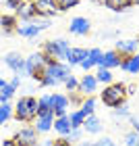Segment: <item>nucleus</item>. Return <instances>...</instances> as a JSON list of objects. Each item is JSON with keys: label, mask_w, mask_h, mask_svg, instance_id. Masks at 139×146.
I'll list each match as a JSON object with an SVG mask.
<instances>
[{"label": "nucleus", "mask_w": 139, "mask_h": 146, "mask_svg": "<svg viewBox=\"0 0 139 146\" xmlns=\"http://www.w3.org/2000/svg\"><path fill=\"white\" fill-rule=\"evenodd\" d=\"M69 75H73L71 73V67L67 63H60V61H56V63H52L46 67V73H44V77L39 79V86L42 88H54V86L58 84H64V79H67Z\"/></svg>", "instance_id": "obj_1"}, {"label": "nucleus", "mask_w": 139, "mask_h": 146, "mask_svg": "<svg viewBox=\"0 0 139 146\" xmlns=\"http://www.w3.org/2000/svg\"><path fill=\"white\" fill-rule=\"evenodd\" d=\"M12 117L21 123H31L37 119V98L33 96H21L15 104Z\"/></svg>", "instance_id": "obj_2"}, {"label": "nucleus", "mask_w": 139, "mask_h": 146, "mask_svg": "<svg viewBox=\"0 0 139 146\" xmlns=\"http://www.w3.org/2000/svg\"><path fill=\"white\" fill-rule=\"evenodd\" d=\"M127 86L125 84H108L106 88L102 90V102L106 104V107H121V104H125V100H127Z\"/></svg>", "instance_id": "obj_3"}, {"label": "nucleus", "mask_w": 139, "mask_h": 146, "mask_svg": "<svg viewBox=\"0 0 139 146\" xmlns=\"http://www.w3.org/2000/svg\"><path fill=\"white\" fill-rule=\"evenodd\" d=\"M46 67H48V65L44 61V52H33V54H29L25 58V75L33 77L35 82H39V79L44 77Z\"/></svg>", "instance_id": "obj_4"}, {"label": "nucleus", "mask_w": 139, "mask_h": 146, "mask_svg": "<svg viewBox=\"0 0 139 146\" xmlns=\"http://www.w3.org/2000/svg\"><path fill=\"white\" fill-rule=\"evenodd\" d=\"M71 50V44H69V40H64V38H56V40H48V42L44 44V48L42 52L46 56H52V58H56V61H67V52Z\"/></svg>", "instance_id": "obj_5"}, {"label": "nucleus", "mask_w": 139, "mask_h": 146, "mask_svg": "<svg viewBox=\"0 0 139 146\" xmlns=\"http://www.w3.org/2000/svg\"><path fill=\"white\" fill-rule=\"evenodd\" d=\"M50 27V19H33V21H29V23H23V25H19L17 27V34L19 36H23V38H37V34L42 29H48Z\"/></svg>", "instance_id": "obj_6"}, {"label": "nucleus", "mask_w": 139, "mask_h": 146, "mask_svg": "<svg viewBox=\"0 0 139 146\" xmlns=\"http://www.w3.org/2000/svg\"><path fill=\"white\" fill-rule=\"evenodd\" d=\"M17 146H37V129L35 127H23L12 136Z\"/></svg>", "instance_id": "obj_7"}, {"label": "nucleus", "mask_w": 139, "mask_h": 146, "mask_svg": "<svg viewBox=\"0 0 139 146\" xmlns=\"http://www.w3.org/2000/svg\"><path fill=\"white\" fill-rule=\"evenodd\" d=\"M4 61H6L9 69L15 73V75H19V77L25 75V58L19 54V52H9V54L4 56Z\"/></svg>", "instance_id": "obj_8"}, {"label": "nucleus", "mask_w": 139, "mask_h": 146, "mask_svg": "<svg viewBox=\"0 0 139 146\" xmlns=\"http://www.w3.org/2000/svg\"><path fill=\"white\" fill-rule=\"evenodd\" d=\"M50 102H52V109H54V119H56V117H64V115H67L69 96L54 92V94H50Z\"/></svg>", "instance_id": "obj_9"}, {"label": "nucleus", "mask_w": 139, "mask_h": 146, "mask_svg": "<svg viewBox=\"0 0 139 146\" xmlns=\"http://www.w3.org/2000/svg\"><path fill=\"white\" fill-rule=\"evenodd\" d=\"M89 29H91L89 19H85V17H75V19H71V25H69V31H71V34H75V36H87Z\"/></svg>", "instance_id": "obj_10"}, {"label": "nucleus", "mask_w": 139, "mask_h": 146, "mask_svg": "<svg viewBox=\"0 0 139 146\" xmlns=\"http://www.w3.org/2000/svg\"><path fill=\"white\" fill-rule=\"evenodd\" d=\"M96 90H98V79H96V75L85 73V75L79 79V92H81L83 96H91Z\"/></svg>", "instance_id": "obj_11"}, {"label": "nucleus", "mask_w": 139, "mask_h": 146, "mask_svg": "<svg viewBox=\"0 0 139 146\" xmlns=\"http://www.w3.org/2000/svg\"><path fill=\"white\" fill-rule=\"evenodd\" d=\"M121 61H123V54L116 50H108L102 54V61L98 67H104V69H114V67H121Z\"/></svg>", "instance_id": "obj_12"}, {"label": "nucleus", "mask_w": 139, "mask_h": 146, "mask_svg": "<svg viewBox=\"0 0 139 146\" xmlns=\"http://www.w3.org/2000/svg\"><path fill=\"white\" fill-rule=\"evenodd\" d=\"M116 52H121V54H137L139 52V40L137 38L116 40Z\"/></svg>", "instance_id": "obj_13"}, {"label": "nucleus", "mask_w": 139, "mask_h": 146, "mask_svg": "<svg viewBox=\"0 0 139 146\" xmlns=\"http://www.w3.org/2000/svg\"><path fill=\"white\" fill-rule=\"evenodd\" d=\"M17 15L21 17V21H23V23H29V21H33V19H39V17H37L35 2H23L21 6H19Z\"/></svg>", "instance_id": "obj_14"}, {"label": "nucleus", "mask_w": 139, "mask_h": 146, "mask_svg": "<svg viewBox=\"0 0 139 146\" xmlns=\"http://www.w3.org/2000/svg\"><path fill=\"white\" fill-rule=\"evenodd\" d=\"M121 69L125 73H139V52L137 54H123V61H121Z\"/></svg>", "instance_id": "obj_15"}, {"label": "nucleus", "mask_w": 139, "mask_h": 146, "mask_svg": "<svg viewBox=\"0 0 139 146\" xmlns=\"http://www.w3.org/2000/svg\"><path fill=\"white\" fill-rule=\"evenodd\" d=\"M35 2V9H37V17L39 19H50L52 15H56V9L52 4V0H33Z\"/></svg>", "instance_id": "obj_16"}, {"label": "nucleus", "mask_w": 139, "mask_h": 146, "mask_svg": "<svg viewBox=\"0 0 139 146\" xmlns=\"http://www.w3.org/2000/svg\"><path fill=\"white\" fill-rule=\"evenodd\" d=\"M37 117H54V109H52V102H50V94L39 96V100H37Z\"/></svg>", "instance_id": "obj_17"}, {"label": "nucleus", "mask_w": 139, "mask_h": 146, "mask_svg": "<svg viewBox=\"0 0 139 146\" xmlns=\"http://www.w3.org/2000/svg\"><path fill=\"white\" fill-rule=\"evenodd\" d=\"M83 58H87V50L85 48H73L67 52V65L69 67H75V65H81Z\"/></svg>", "instance_id": "obj_18"}, {"label": "nucleus", "mask_w": 139, "mask_h": 146, "mask_svg": "<svg viewBox=\"0 0 139 146\" xmlns=\"http://www.w3.org/2000/svg\"><path fill=\"white\" fill-rule=\"evenodd\" d=\"M17 27H19V23H17L15 15H2V17H0V29H2L6 36L17 34Z\"/></svg>", "instance_id": "obj_19"}, {"label": "nucleus", "mask_w": 139, "mask_h": 146, "mask_svg": "<svg viewBox=\"0 0 139 146\" xmlns=\"http://www.w3.org/2000/svg\"><path fill=\"white\" fill-rule=\"evenodd\" d=\"M83 131H87V134H100V131H102V121H100L96 115L85 117V121H83Z\"/></svg>", "instance_id": "obj_20"}, {"label": "nucleus", "mask_w": 139, "mask_h": 146, "mask_svg": "<svg viewBox=\"0 0 139 146\" xmlns=\"http://www.w3.org/2000/svg\"><path fill=\"white\" fill-rule=\"evenodd\" d=\"M54 129H56L60 136H67L69 131L73 129V127H71V121H69V115H64V117H56V119H54Z\"/></svg>", "instance_id": "obj_21"}, {"label": "nucleus", "mask_w": 139, "mask_h": 146, "mask_svg": "<svg viewBox=\"0 0 139 146\" xmlns=\"http://www.w3.org/2000/svg\"><path fill=\"white\" fill-rule=\"evenodd\" d=\"M33 127L37 131H42V134H46V131H50L52 127H54V117H37Z\"/></svg>", "instance_id": "obj_22"}, {"label": "nucleus", "mask_w": 139, "mask_h": 146, "mask_svg": "<svg viewBox=\"0 0 139 146\" xmlns=\"http://www.w3.org/2000/svg\"><path fill=\"white\" fill-rule=\"evenodd\" d=\"M104 6H108L110 11H114V13H123V11H127L129 9V0H104Z\"/></svg>", "instance_id": "obj_23"}, {"label": "nucleus", "mask_w": 139, "mask_h": 146, "mask_svg": "<svg viewBox=\"0 0 139 146\" xmlns=\"http://www.w3.org/2000/svg\"><path fill=\"white\" fill-rule=\"evenodd\" d=\"M12 111H15V107H12L10 102L0 104V127H2V125H4V123L12 117Z\"/></svg>", "instance_id": "obj_24"}, {"label": "nucleus", "mask_w": 139, "mask_h": 146, "mask_svg": "<svg viewBox=\"0 0 139 146\" xmlns=\"http://www.w3.org/2000/svg\"><path fill=\"white\" fill-rule=\"evenodd\" d=\"M69 121H71V127H83V121H85V115H83V111L81 109H77V111H73L71 115H69Z\"/></svg>", "instance_id": "obj_25"}, {"label": "nucleus", "mask_w": 139, "mask_h": 146, "mask_svg": "<svg viewBox=\"0 0 139 146\" xmlns=\"http://www.w3.org/2000/svg\"><path fill=\"white\" fill-rule=\"evenodd\" d=\"M52 4H54V9L58 13H62V11H69L73 6H77L79 0H52Z\"/></svg>", "instance_id": "obj_26"}, {"label": "nucleus", "mask_w": 139, "mask_h": 146, "mask_svg": "<svg viewBox=\"0 0 139 146\" xmlns=\"http://www.w3.org/2000/svg\"><path fill=\"white\" fill-rule=\"evenodd\" d=\"M96 79H98V84H112V73H110V69L98 67V73H96Z\"/></svg>", "instance_id": "obj_27"}, {"label": "nucleus", "mask_w": 139, "mask_h": 146, "mask_svg": "<svg viewBox=\"0 0 139 146\" xmlns=\"http://www.w3.org/2000/svg\"><path fill=\"white\" fill-rule=\"evenodd\" d=\"M81 111H83V115L85 117H89V115H94V111H96V100L91 96H87L83 100V104H81Z\"/></svg>", "instance_id": "obj_28"}, {"label": "nucleus", "mask_w": 139, "mask_h": 146, "mask_svg": "<svg viewBox=\"0 0 139 146\" xmlns=\"http://www.w3.org/2000/svg\"><path fill=\"white\" fill-rule=\"evenodd\" d=\"M102 54H104V52H102L100 48H89V50H87V58H89V61L94 63V65H100Z\"/></svg>", "instance_id": "obj_29"}, {"label": "nucleus", "mask_w": 139, "mask_h": 146, "mask_svg": "<svg viewBox=\"0 0 139 146\" xmlns=\"http://www.w3.org/2000/svg\"><path fill=\"white\" fill-rule=\"evenodd\" d=\"M81 136H83V131H81V127H77V129L73 127V129H71V131H69V134L64 136V138H67V140H69V142L73 144V142H79V140H81Z\"/></svg>", "instance_id": "obj_30"}, {"label": "nucleus", "mask_w": 139, "mask_h": 146, "mask_svg": "<svg viewBox=\"0 0 139 146\" xmlns=\"http://www.w3.org/2000/svg\"><path fill=\"white\" fill-rule=\"evenodd\" d=\"M83 100H85V96H83L79 90L69 92V102H71V104H83Z\"/></svg>", "instance_id": "obj_31"}, {"label": "nucleus", "mask_w": 139, "mask_h": 146, "mask_svg": "<svg viewBox=\"0 0 139 146\" xmlns=\"http://www.w3.org/2000/svg\"><path fill=\"white\" fill-rule=\"evenodd\" d=\"M64 88H67L69 92L79 90V79H77V77H73V75H69L67 79H64Z\"/></svg>", "instance_id": "obj_32"}, {"label": "nucleus", "mask_w": 139, "mask_h": 146, "mask_svg": "<svg viewBox=\"0 0 139 146\" xmlns=\"http://www.w3.org/2000/svg\"><path fill=\"white\" fill-rule=\"evenodd\" d=\"M125 144L127 146H137L139 144V134L137 131H129V134L125 136Z\"/></svg>", "instance_id": "obj_33"}, {"label": "nucleus", "mask_w": 139, "mask_h": 146, "mask_svg": "<svg viewBox=\"0 0 139 146\" xmlns=\"http://www.w3.org/2000/svg\"><path fill=\"white\" fill-rule=\"evenodd\" d=\"M2 2H4V6H6V9H9V11H19V6H21L23 2H25V0H2Z\"/></svg>", "instance_id": "obj_34"}, {"label": "nucleus", "mask_w": 139, "mask_h": 146, "mask_svg": "<svg viewBox=\"0 0 139 146\" xmlns=\"http://www.w3.org/2000/svg\"><path fill=\"white\" fill-rule=\"evenodd\" d=\"M91 146H116V144H114L112 138H100V140L91 142Z\"/></svg>", "instance_id": "obj_35"}, {"label": "nucleus", "mask_w": 139, "mask_h": 146, "mask_svg": "<svg viewBox=\"0 0 139 146\" xmlns=\"http://www.w3.org/2000/svg\"><path fill=\"white\" fill-rule=\"evenodd\" d=\"M114 117H116V119H118V117H131V113H129L127 107H123V104H121V107L114 109Z\"/></svg>", "instance_id": "obj_36"}, {"label": "nucleus", "mask_w": 139, "mask_h": 146, "mask_svg": "<svg viewBox=\"0 0 139 146\" xmlns=\"http://www.w3.org/2000/svg\"><path fill=\"white\" fill-rule=\"evenodd\" d=\"M52 146H73L64 136H60V138H56V140H52Z\"/></svg>", "instance_id": "obj_37"}, {"label": "nucleus", "mask_w": 139, "mask_h": 146, "mask_svg": "<svg viewBox=\"0 0 139 146\" xmlns=\"http://www.w3.org/2000/svg\"><path fill=\"white\" fill-rule=\"evenodd\" d=\"M79 67H83L85 71H89L91 67H94V63H91V61H89V58H83V61H81V65H79Z\"/></svg>", "instance_id": "obj_38"}, {"label": "nucleus", "mask_w": 139, "mask_h": 146, "mask_svg": "<svg viewBox=\"0 0 139 146\" xmlns=\"http://www.w3.org/2000/svg\"><path fill=\"white\" fill-rule=\"evenodd\" d=\"M12 73L10 69H9V65H6V61H4V58H0V75H2V73Z\"/></svg>", "instance_id": "obj_39"}, {"label": "nucleus", "mask_w": 139, "mask_h": 146, "mask_svg": "<svg viewBox=\"0 0 139 146\" xmlns=\"http://www.w3.org/2000/svg\"><path fill=\"white\" fill-rule=\"evenodd\" d=\"M131 119V125H133V131L139 134V117H129Z\"/></svg>", "instance_id": "obj_40"}, {"label": "nucleus", "mask_w": 139, "mask_h": 146, "mask_svg": "<svg viewBox=\"0 0 139 146\" xmlns=\"http://www.w3.org/2000/svg\"><path fill=\"white\" fill-rule=\"evenodd\" d=\"M9 84L12 86V88H19V86H21V77H19V75H15V77H12Z\"/></svg>", "instance_id": "obj_41"}, {"label": "nucleus", "mask_w": 139, "mask_h": 146, "mask_svg": "<svg viewBox=\"0 0 139 146\" xmlns=\"http://www.w3.org/2000/svg\"><path fill=\"white\" fill-rule=\"evenodd\" d=\"M135 92H137V86L135 84H129L127 86V94H135Z\"/></svg>", "instance_id": "obj_42"}, {"label": "nucleus", "mask_w": 139, "mask_h": 146, "mask_svg": "<svg viewBox=\"0 0 139 146\" xmlns=\"http://www.w3.org/2000/svg\"><path fill=\"white\" fill-rule=\"evenodd\" d=\"M0 146H17V144H15V140H12V138H10V140H4V142L0 144Z\"/></svg>", "instance_id": "obj_43"}, {"label": "nucleus", "mask_w": 139, "mask_h": 146, "mask_svg": "<svg viewBox=\"0 0 139 146\" xmlns=\"http://www.w3.org/2000/svg\"><path fill=\"white\" fill-rule=\"evenodd\" d=\"M37 146H52V140H44L42 144H37Z\"/></svg>", "instance_id": "obj_44"}, {"label": "nucleus", "mask_w": 139, "mask_h": 146, "mask_svg": "<svg viewBox=\"0 0 139 146\" xmlns=\"http://www.w3.org/2000/svg\"><path fill=\"white\" fill-rule=\"evenodd\" d=\"M129 4H131V6H137V4H139V0H129Z\"/></svg>", "instance_id": "obj_45"}, {"label": "nucleus", "mask_w": 139, "mask_h": 146, "mask_svg": "<svg viewBox=\"0 0 139 146\" xmlns=\"http://www.w3.org/2000/svg\"><path fill=\"white\" fill-rule=\"evenodd\" d=\"M79 146H91V142H81Z\"/></svg>", "instance_id": "obj_46"}, {"label": "nucleus", "mask_w": 139, "mask_h": 146, "mask_svg": "<svg viewBox=\"0 0 139 146\" xmlns=\"http://www.w3.org/2000/svg\"><path fill=\"white\" fill-rule=\"evenodd\" d=\"M96 2H102V4H104V0H96Z\"/></svg>", "instance_id": "obj_47"}, {"label": "nucleus", "mask_w": 139, "mask_h": 146, "mask_svg": "<svg viewBox=\"0 0 139 146\" xmlns=\"http://www.w3.org/2000/svg\"><path fill=\"white\" fill-rule=\"evenodd\" d=\"M137 146H139V144H137Z\"/></svg>", "instance_id": "obj_48"}]
</instances>
